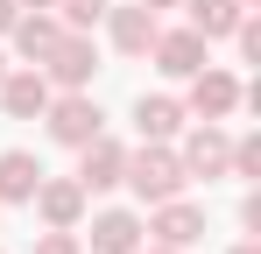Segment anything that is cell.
Here are the masks:
<instances>
[{
  "label": "cell",
  "mask_w": 261,
  "mask_h": 254,
  "mask_svg": "<svg viewBox=\"0 0 261 254\" xmlns=\"http://www.w3.org/2000/svg\"><path fill=\"white\" fill-rule=\"evenodd\" d=\"M21 7H57V0H21Z\"/></svg>",
  "instance_id": "d4e9b609"
},
{
  "label": "cell",
  "mask_w": 261,
  "mask_h": 254,
  "mask_svg": "<svg viewBox=\"0 0 261 254\" xmlns=\"http://www.w3.org/2000/svg\"><path fill=\"white\" fill-rule=\"evenodd\" d=\"M141 226H148V240H155V247H198V240H205V205H191V198H184V191H176V198H163V205H148V219H141Z\"/></svg>",
  "instance_id": "277c9868"
},
{
  "label": "cell",
  "mask_w": 261,
  "mask_h": 254,
  "mask_svg": "<svg viewBox=\"0 0 261 254\" xmlns=\"http://www.w3.org/2000/svg\"><path fill=\"white\" fill-rule=\"evenodd\" d=\"M184 85H191V99H184L191 120H226V113H240V78H233V71L205 64V71H191Z\"/></svg>",
  "instance_id": "8992f818"
},
{
  "label": "cell",
  "mask_w": 261,
  "mask_h": 254,
  "mask_svg": "<svg viewBox=\"0 0 261 254\" xmlns=\"http://www.w3.org/2000/svg\"><path fill=\"white\" fill-rule=\"evenodd\" d=\"M0 106H7V120H43L49 106V78L36 64H14L7 78H0Z\"/></svg>",
  "instance_id": "8fae6325"
},
{
  "label": "cell",
  "mask_w": 261,
  "mask_h": 254,
  "mask_svg": "<svg viewBox=\"0 0 261 254\" xmlns=\"http://www.w3.org/2000/svg\"><path fill=\"white\" fill-rule=\"evenodd\" d=\"M184 14H191V29H198L205 42H226L233 29H240L247 7H240V0H184Z\"/></svg>",
  "instance_id": "2e32d148"
},
{
  "label": "cell",
  "mask_w": 261,
  "mask_h": 254,
  "mask_svg": "<svg viewBox=\"0 0 261 254\" xmlns=\"http://www.w3.org/2000/svg\"><path fill=\"white\" fill-rule=\"evenodd\" d=\"M233 254H261V247H254V240H240V247H233Z\"/></svg>",
  "instance_id": "cb8c5ba5"
},
{
  "label": "cell",
  "mask_w": 261,
  "mask_h": 254,
  "mask_svg": "<svg viewBox=\"0 0 261 254\" xmlns=\"http://www.w3.org/2000/svg\"><path fill=\"white\" fill-rule=\"evenodd\" d=\"M120 184H127L141 205H163V198H176L191 176H184V156H176L170 141H141V148H127V176H120Z\"/></svg>",
  "instance_id": "6da1fadb"
},
{
  "label": "cell",
  "mask_w": 261,
  "mask_h": 254,
  "mask_svg": "<svg viewBox=\"0 0 261 254\" xmlns=\"http://www.w3.org/2000/svg\"><path fill=\"white\" fill-rule=\"evenodd\" d=\"M184 120H191V113H184L176 92H141V99H134V134H141V141H176Z\"/></svg>",
  "instance_id": "7c38bea8"
},
{
  "label": "cell",
  "mask_w": 261,
  "mask_h": 254,
  "mask_svg": "<svg viewBox=\"0 0 261 254\" xmlns=\"http://www.w3.org/2000/svg\"><path fill=\"white\" fill-rule=\"evenodd\" d=\"M155 29H163V14H155V7H141V0L106 7V36H113V49H120V57H148Z\"/></svg>",
  "instance_id": "30bf717a"
},
{
  "label": "cell",
  "mask_w": 261,
  "mask_h": 254,
  "mask_svg": "<svg viewBox=\"0 0 261 254\" xmlns=\"http://www.w3.org/2000/svg\"><path fill=\"white\" fill-rule=\"evenodd\" d=\"M148 57H155V71H163V78H191V71H205V64H212V42L184 21V29H155Z\"/></svg>",
  "instance_id": "5b68a950"
},
{
  "label": "cell",
  "mask_w": 261,
  "mask_h": 254,
  "mask_svg": "<svg viewBox=\"0 0 261 254\" xmlns=\"http://www.w3.org/2000/svg\"><path fill=\"white\" fill-rule=\"evenodd\" d=\"M106 7H113V0H57L49 14H57L64 29H78V36H92V29L106 21Z\"/></svg>",
  "instance_id": "e0dca14e"
},
{
  "label": "cell",
  "mask_w": 261,
  "mask_h": 254,
  "mask_svg": "<svg viewBox=\"0 0 261 254\" xmlns=\"http://www.w3.org/2000/svg\"><path fill=\"white\" fill-rule=\"evenodd\" d=\"M148 240V226H141V212L113 205V212H92V254H134Z\"/></svg>",
  "instance_id": "5bb4252c"
},
{
  "label": "cell",
  "mask_w": 261,
  "mask_h": 254,
  "mask_svg": "<svg viewBox=\"0 0 261 254\" xmlns=\"http://www.w3.org/2000/svg\"><path fill=\"white\" fill-rule=\"evenodd\" d=\"M43 184V163L29 148H0V205H29Z\"/></svg>",
  "instance_id": "9a60e30c"
},
{
  "label": "cell",
  "mask_w": 261,
  "mask_h": 254,
  "mask_svg": "<svg viewBox=\"0 0 261 254\" xmlns=\"http://www.w3.org/2000/svg\"><path fill=\"white\" fill-rule=\"evenodd\" d=\"M57 36H64V21H57L49 7H21V14H14V29H7V42H14V57H21V64H43Z\"/></svg>",
  "instance_id": "4fadbf2b"
},
{
  "label": "cell",
  "mask_w": 261,
  "mask_h": 254,
  "mask_svg": "<svg viewBox=\"0 0 261 254\" xmlns=\"http://www.w3.org/2000/svg\"><path fill=\"white\" fill-rule=\"evenodd\" d=\"M134 254H176V247H155V240H141V247H134Z\"/></svg>",
  "instance_id": "7402d4cb"
},
{
  "label": "cell",
  "mask_w": 261,
  "mask_h": 254,
  "mask_svg": "<svg viewBox=\"0 0 261 254\" xmlns=\"http://www.w3.org/2000/svg\"><path fill=\"white\" fill-rule=\"evenodd\" d=\"M0 254H7V247H0Z\"/></svg>",
  "instance_id": "83f0119b"
},
{
  "label": "cell",
  "mask_w": 261,
  "mask_h": 254,
  "mask_svg": "<svg viewBox=\"0 0 261 254\" xmlns=\"http://www.w3.org/2000/svg\"><path fill=\"white\" fill-rule=\"evenodd\" d=\"M120 176H127V141L92 134L85 148H78V184H85V198H99V191H120Z\"/></svg>",
  "instance_id": "52a82bcc"
},
{
  "label": "cell",
  "mask_w": 261,
  "mask_h": 254,
  "mask_svg": "<svg viewBox=\"0 0 261 254\" xmlns=\"http://www.w3.org/2000/svg\"><path fill=\"white\" fill-rule=\"evenodd\" d=\"M29 205L43 212V226H71V233H78V226H85V184H78V176H49L43 169V184H36V198H29Z\"/></svg>",
  "instance_id": "9c48e42d"
},
{
  "label": "cell",
  "mask_w": 261,
  "mask_h": 254,
  "mask_svg": "<svg viewBox=\"0 0 261 254\" xmlns=\"http://www.w3.org/2000/svg\"><path fill=\"white\" fill-rule=\"evenodd\" d=\"M240 226H247V233H261V191H247V198H240Z\"/></svg>",
  "instance_id": "ffe728a7"
},
{
  "label": "cell",
  "mask_w": 261,
  "mask_h": 254,
  "mask_svg": "<svg viewBox=\"0 0 261 254\" xmlns=\"http://www.w3.org/2000/svg\"><path fill=\"white\" fill-rule=\"evenodd\" d=\"M176 156H184V176H205V184H212V176H226V156H233L226 120H198L191 134H184V148H176Z\"/></svg>",
  "instance_id": "ba28073f"
},
{
  "label": "cell",
  "mask_w": 261,
  "mask_h": 254,
  "mask_svg": "<svg viewBox=\"0 0 261 254\" xmlns=\"http://www.w3.org/2000/svg\"><path fill=\"white\" fill-rule=\"evenodd\" d=\"M43 127H49V141H57V148H85L92 134H106V113H99V99H92V92H49Z\"/></svg>",
  "instance_id": "3957f363"
},
{
  "label": "cell",
  "mask_w": 261,
  "mask_h": 254,
  "mask_svg": "<svg viewBox=\"0 0 261 254\" xmlns=\"http://www.w3.org/2000/svg\"><path fill=\"white\" fill-rule=\"evenodd\" d=\"M240 7H254V0H240Z\"/></svg>",
  "instance_id": "4316f807"
},
{
  "label": "cell",
  "mask_w": 261,
  "mask_h": 254,
  "mask_svg": "<svg viewBox=\"0 0 261 254\" xmlns=\"http://www.w3.org/2000/svg\"><path fill=\"white\" fill-rule=\"evenodd\" d=\"M0 78H7V49H0Z\"/></svg>",
  "instance_id": "484cf974"
},
{
  "label": "cell",
  "mask_w": 261,
  "mask_h": 254,
  "mask_svg": "<svg viewBox=\"0 0 261 254\" xmlns=\"http://www.w3.org/2000/svg\"><path fill=\"white\" fill-rule=\"evenodd\" d=\"M226 176H240V184H254V176H261V141H254V134H240V141H233Z\"/></svg>",
  "instance_id": "ac0fdd59"
},
{
  "label": "cell",
  "mask_w": 261,
  "mask_h": 254,
  "mask_svg": "<svg viewBox=\"0 0 261 254\" xmlns=\"http://www.w3.org/2000/svg\"><path fill=\"white\" fill-rule=\"evenodd\" d=\"M141 7H155V14H163V7H184V0H141Z\"/></svg>",
  "instance_id": "603a6c76"
},
{
  "label": "cell",
  "mask_w": 261,
  "mask_h": 254,
  "mask_svg": "<svg viewBox=\"0 0 261 254\" xmlns=\"http://www.w3.org/2000/svg\"><path fill=\"white\" fill-rule=\"evenodd\" d=\"M14 14H21V0H0V42H7V29H14Z\"/></svg>",
  "instance_id": "44dd1931"
},
{
  "label": "cell",
  "mask_w": 261,
  "mask_h": 254,
  "mask_svg": "<svg viewBox=\"0 0 261 254\" xmlns=\"http://www.w3.org/2000/svg\"><path fill=\"white\" fill-rule=\"evenodd\" d=\"M36 71L49 78V92H92V78H99V42L78 36V29H64Z\"/></svg>",
  "instance_id": "7a4b0ae2"
},
{
  "label": "cell",
  "mask_w": 261,
  "mask_h": 254,
  "mask_svg": "<svg viewBox=\"0 0 261 254\" xmlns=\"http://www.w3.org/2000/svg\"><path fill=\"white\" fill-rule=\"evenodd\" d=\"M29 254H85V240H78L71 226H43V233H36V247H29Z\"/></svg>",
  "instance_id": "d6986e66"
}]
</instances>
